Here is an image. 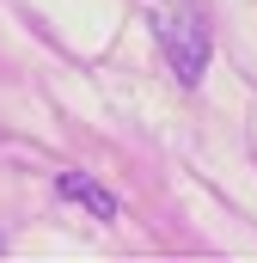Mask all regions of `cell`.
<instances>
[{
    "label": "cell",
    "instance_id": "1",
    "mask_svg": "<svg viewBox=\"0 0 257 263\" xmlns=\"http://www.w3.org/2000/svg\"><path fill=\"white\" fill-rule=\"evenodd\" d=\"M153 31H159V49H166L172 73L184 86H196L202 67H208V18H202V6L196 0H166L153 12Z\"/></svg>",
    "mask_w": 257,
    "mask_h": 263
},
{
    "label": "cell",
    "instance_id": "2",
    "mask_svg": "<svg viewBox=\"0 0 257 263\" xmlns=\"http://www.w3.org/2000/svg\"><path fill=\"white\" fill-rule=\"evenodd\" d=\"M56 190H62L67 202H86L98 220H117V196H111V190H98V184H86L80 172H62V178H56Z\"/></svg>",
    "mask_w": 257,
    "mask_h": 263
}]
</instances>
